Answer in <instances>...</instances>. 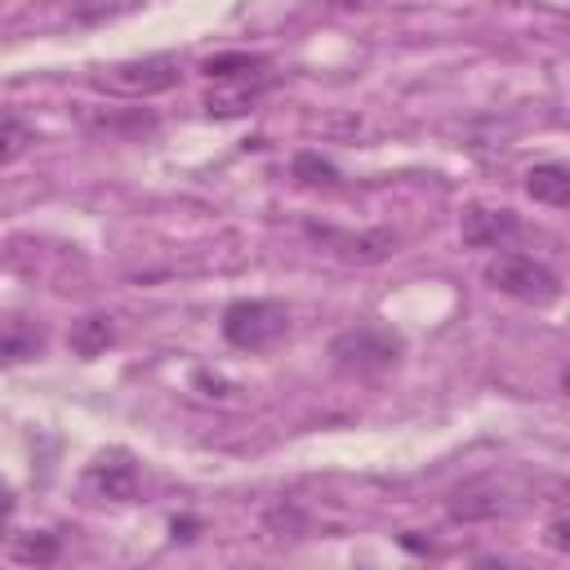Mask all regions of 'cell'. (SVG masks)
<instances>
[{
  "label": "cell",
  "instance_id": "6",
  "mask_svg": "<svg viewBox=\"0 0 570 570\" xmlns=\"http://www.w3.org/2000/svg\"><path fill=\"white\" fill-rule=\"evenodd\" d=\"M459 236L472 249H508L521 236V218L512 209H485V205H468L459 218Z\"/></svg>",
  "mask_w": 570,
  "mask_h": 570
},
{
  "label": "cell",
  "instance_id": "15",
  "mask_svg": "<svg viewBox=\"0 0 570 570\" xmlns=\"http://www.w3.org/2000/svg\"><path fill=\"white\" fill-rule=\"evenodd\" d=\"M294 178L307 183V187H334L338 183V169L330 160H321L316 151H298L294 156Z\"/></svg>",
  "mask_w": 570,
  "mask_h": 570
},
{
  "label": "cell",
  "instance_id": "10",
  "mask_svg": "<svg viewBox=\"0 0 570 570\" xmlns=\"http://www.w3.org/2000/svg\"><path fill=\"white\" fill-rule=\"evenodd\" d=\"M525 196L539 200V205H552V209H566L570 205V169L561 160H548V165H534L525 174Z\"/></svg>",
  "mask_w": 570,
  "mask_h": 570
},
{
  "label": "cell",
  "instance_id": "4",
  "mask_svg": "<svg viewBox=\"0 0 570 570\" xmlns=\"http://www.w3.org/2000/svg\"><path fill=\"white\" fill-rule=\"evenodd\" d=\"M178 76H183L178 53H147V58H129V62L98 67V71L89 76V85L102 89V94H116V98H151V94L174 89Z\"/></svg>",
  "mask_w": 570,
  "mask_h": 570
},
{
  "label": "cell",
  "instance_id": "11",
  "mask_svg": "<svg viewBox=\"0 0 570 570\" xmlns=\"http://www.w3.org/2000/svg\"><path fill=\"white\" fill-rule=\"evenodd\" d=\"M200 71L209 80H245V76H272V58L263 53H245V49H227V53H209L200 62Z\"/></svg>",
  "mask_w": 570,
  "mask_h": 570
},
{
  "label": "cell",
  "instance_id": "1",
  "mask_svg": "<svg viewBox=\"0 0 570 570\" xmlns=\"http://www.w3.org/2000/svg\"><path fill=\"white\" fill-rule=\"evenodd\" d=\"M485 285L517 303H530V307H548L561 298V276L543 258L517 254V249H503L485 263Z\"/></svg>",
  "mask_w": 570,
  "mask_h": 570
},
{
  "label": "cell",
  "instance_id": "12",
  "mask_svg": "<svg viewBox=\"0 0 570 570\" xmlns=\"http://www.w3.org/2000/svg\"><path fill=\"white\" fill-rule=\"evenodd\" d=\"M67 343H71V352H76V356L94 361V356H102V352L116 343V321H111V316H102V312H89V316H80V321L71 325Z\"/></svg>",
  "mask_w": 570,
  "mask_h": 570
},
{
  "label": "cell",
  "instance_id": "16",
  "mask_svg": "<svg viewBox=\"0 0 570 570\" xmlns=\"http://www.w3.org/2000/svg\"><path fill=\"white\" fill-rule=\"evenodd\" d=\"M13 557H18V561H40V566H45V561L58 557V539H53V534H27V539L13 543Z\"/></svg>",
  "mask_w": 570,
  "mask_h": 570
},
{
  "label": "cell",
  "instance_id": "13",
  "mask_svg": "<svg viewBox=\"0 0 570 570\" xmlns=\"http://www.w3.org/2000/svg\"><path fill=\"white\" fill-rule=\"evenodd\" d=\"M445 512H450L454 521H485V517H494V512H499V499H494V490H490V485L468 481V485H459V490L445 499Z\"/></svg>",
  "mask_w": 570,
  "mask_h": 570
},
{
  "label": "cell",
  "instance_id": "2",
  "mask_svg": "<svg viewBox=\"0 0 570 570\" xmlns=\"http://www.w3.org/2000/svg\"><path fill=\"white\" fill-rule=\"evenodd\" d=\"M289 334V307L276 298H236L223 307V338L240 352H267Z\"/></svg>",
  "mask_w": 570,
  "mask_h": 570
},
{
  "label": "cell",
  "instance_id": "7",
  "mask_svg": "<svg viewBox=\"0 0 570 570\" xmlns=\"http://www.w3.org/2000/svg\"><path fill=\"white\" fill-rule=\"evenodd\" d=\"M85 485L98 494V499H116V503H129L138 494V468L129 463L125 450H107L89 463L85 472Z\"/></svg>",
  "mask_w": 570,
  "mask_h": 570
},
{
  "label": "cell",
  "instance_id": "8",
  "mask_svg": "<svg viewBox=\"0 0 570 570\" xmlns=\"http://www.w3.org/2000/svg\"><path fill=\"white\" fill-rule=\"evenodd\" d=\"M45 352V325L27 316H4L0 321V365H22Z\"/></svg>",
  "mask_w": 570,
  "mask_h": 570
},
{
  "label": "cell",
  "instance_id": "3",
  "mask_svg": "<svg viewBox=\"0 0 570 570\" xmlns=\"http://www.w3.org/2000/svg\"><path fill=\"white\" fill-rule=\"evenodd\" d=\"M401 352H405L401 334L387 330V325H374V321L352 325V330L330 338V361L343 374H383V370H392L401 361Z\"/></svg>",
  "mask_w": 570,
  "mask_h": 570
},
{
  "label": "cell",
  "instance_id": "17",
  "mask_svg": "<svg viewBox=\"0 0 570 570\" xmlns=\"http://www.w3.org/2000/svg\"><path fill=\"white\" fill-rule=\"evenodd\" d=\"M570 525H566V517H557L552 525H548V543L557 548V552H570V534H566Z\"/></svg>",
  "mask_w": 570,
  "mask_h": 570
},
{
  "label": "cell",
  "instance_id": "9",
  "mask_svg": "<svg viewBox=\"0 0 570 570\" xmlns=\"http://www.w3.org/2000/svg\"><path fill=\"white\" fill-rule=\"evenodd\" d=\"M272 89V76H245V80H218V89L205 94L209 116H240Z\"/></svg>",
  "mask_w": 570,
  "mask_h": 570
},
{
  "label": "cell",
  "instance_id": "5",
  "mask_svg": "<svg viewBox=\"0 0 570 570\" xmlns=\"http://www.w3.org/2000/svg\"><path fill=\"white\" fill-rule=\"evenodd\" d=\"M307 236L316 245H325L330 254H338L343 263H383L387 254H396V232H387V227L338 232V227H325V223H307Z\"/></svg>",
  "mask_w": 570,
  "mask_h": 570
},
{
  "label": "cell",
  "instance_id": "14",
  "mask_svg": "<svg viewBox=\"0 0 570 570\" xmlns=\"http://www.w3.org/2000/svg\"><path fill=\"white\" fill-rule=\"evenodd\" d=\"M36 147V129L18 116H0V169L13 165L18 156H27Z\"/></svg>",
  "mask_w": 570,
  "mask_h": 570
}]
</instances>
